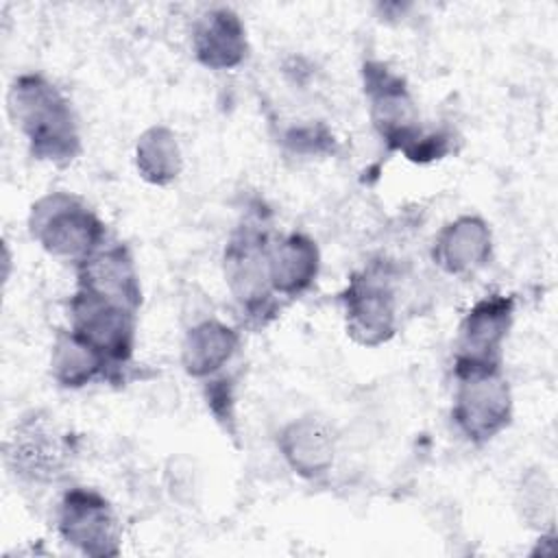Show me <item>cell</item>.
Instances as JSON below:
<instances>
[{
  "label": "cell",
  "instance_id": "cell-10",
  "mask_svg": "<svg viewBox=\"0 0 558 558\" xmlns=\"http://www.w3.org/2000/svg\"><path fill=\"white\" fill-rule=\"evenodd\" d=\"M7 462L24 480L50 482L68 464V442L50 416H24L7 438Z\"/></svg>",
  "mask_w": 558,
  "mask_h": 558
},
{
  "label": "cell",
  "instance_id": "cell-1",
  "mask_svg": "<svg viewBox=\"0 0 558 558\" xmlns=\"http://www.w3.org/2000/svg\"><path fill=\"white\" fill-rule=\"evenodd\" d=\"M7 111L37 161L65 166L81 153V131L72 102L44 74L24 72L7 92Z\"/></svg>",
  "mask_w": 558,
  "mask_h": 558
},
{
  "label": "cell",
  "instance_id": "cell-18",
  "mask_svg": "<svg viewBox=\"0 0 558 558\" xmlns=\"http://www.w3.org/2000/svg\"><path fill=\"white\" fill-rule=\"evenodd\" d=\"M109 371L105 357L74 331H59L50 351V375L61 388H83Z\"/></svg>",
  "mask_w": 558,
  "mask_h": 558
},
{
  "label": "cell",
  "instance_id": "cell-4",
  "mask_svg": "<svg viewBox=\"0 0 558 558\" xmlns=\"http://www.w3.org/2000/svg\"><path fill=\"white\" fill-rule=\"evenodd\" d=\"M270 238L259 225H242L222 255L225 281L244 314L264 320L277 310L270 283Z\"/></svg>",
  "mask_w": 558,
  "mask_h": 558
},
{
  "label": "cell",
  "instance_id": "cell-2",
  "mask_svg": "<svg viewBox=\"0 0 558 558\" xmlns=\"http://www.w3.org/2000/svg\"><path fill=\"white\" fill-rule=\"evenodd\" d=\"M31 238L50 255L74 264L107 244L100 216L76 194L48 192L28 211Z\"/></svg>",
  "mask_w": 558,
  "mask_h": 558
},
{
  "label": "cell",
  "instance_id": "cell-14",
  "mask_svg": "<svg viewBox=\"0 0 558 558\" xmlns=\"http://www.w3.org/2000/svg\"><path fill=\"white\" fill-rule=\"evenodd\" d=\"M192 52L207 70H233L248 54V37L242 17L229 7L205 11L192 31Z\"/></svg>",
  "mask_w": 558,
  "mask_h": 558
},
{
  "label": "cell",
  "instance_id": "cell-7",
  "mask_svg": "<svg viewBox=\"0 0 558 558\" xmlns=\"http://www.w3.org/2000/svg\"><path fill=\"white\" fill-rule=\"evenodd\" d=\"M362 83L373 129L390 150L405 155L423 129L418 107L403 76L392 72L384 61H366L362 65Z\"/></svg>",
  "mask_w": 558,
  "mask_h": 558
},
{
  "label": "cell",
  "instance_id": "cell-5",
  "mask_svg": "<svg viewBox=\"0 0 558 558\" xmlns=\"http://www.w3.org/2000/svg\"><path fill=\"white\" fill-rule=\"evenodd\" d=\"M451 418L456 429L473 445L499 436L512 421L514 401L504 368L469 371L456 375Z\"/></svg>",
  "mask_w": 558,
  "mask_h": 558
},
{
  "label": "cell",
  "instance_id": "cell-11",
  "mask_svg": "<svg viewBox=\"0 0 558 558\" xmlns=\"http://www.w3.org/2000/svg\"><path fill=\"white\" fill-rule=\"evenodd\" d=\"M76 288L140 312L142 283L135 259L124 244H102L76 264Z\"/></svg>",
  "mask_w": 558,
  "mask_h": 558
},
{
  "label": "cell",
  "instance_id": "cell-20",
  "mask_svg": "<svg viewBox=\"0 0 558 558\" xmlns=\"http://www.w3.org/2000/svg\"><path fill=\"white\" fill-rule=\"evenodd\" d=\"M205 397H207V405L211 408L214 416L220 423L233 421V388H231V379L227 377H209L205 379Z\"/></svg>",
  "mask_w": 558,
  "mask_h": 558
},
{
  "label": "cell",
  "instance_id": "cell-19",
  "mask_svg": "<svg viewBox=\"0 0 558 558\" xmlns=\"http://www.w3.org/2000/svg\"><path fill=\"white\" fill-rule=\"evenodd\" d=\"M554 484L543 469H532L521 477L519 508L530 527L554 530Z\"/></svg>",
  "mask_w": 558,
  "mask_h": 558
},
{
  "label": "cell",
  "instance_id": "cell-15",
  "mask_svg": "<svg viewBox=\"0 0 558 558\" xmlns=\"http://www.w3.org/2000/svg\"><path fill=\"white\" fill-rule=\"evenodd\" d=\"M238 349L240 333L231 325L218 318H203L183 336L181 366L194 379H209L235 357Z\"/></svg>",
  "mask_w": 558,
  "mask_h": 558
},
{
  "label": "cell",
  "instance_id": "cell-12",
  "mask_svg": "<svg viewBox=\"0 0 558 558\" xmlns=\"http://www.w3.org/2000/svg\"><path fill=\"white\" fill-rule=\"evenodd\" d=\"M493 257V231L482 216L462 214L449 220L434 238L432 259L451 277H469Z\"/></svg>",
  "mask_w": 558,
  "mask_h": 558
},
{
  "label": "cell",
  "instance_id": "cell-8",
  "mask_svg": "<svg viewBox=\"0 0 558 558\" xmlns=\"http://www.w3.org/2000/svg\"><path fill=\"white\" fill-rule=\"evenodd\" d=\"M70 331L96 349L109 368H118L133 357L137 312L76 288L70 299Z\"/></svg>",
  "mask_w": 558,
  "mask_h": 558
},
{
  "label": "cell",
  "instance_id": "cell-3",
  "mask_svg": "<svg viewBox=\"0 0 558 558\" xmlns=\"http://www.w3.org/2000/svg\"><path fill=\"white\" fill-rule=\"evenodd\" d=\"M347 336L362 347L392 340L399 327V296L395 275L386 264H371L353 272L340 294Z\"/></svg>",
  "mask_w": 558,
  "mask_h": 558
},
{
  "label": "cell",
  "instance_id": "cell-13",
  "mask_svg": "<svg viewBox=\"0 0 558 558\" xmlns=\"http://www.w3.org/2000/svg\"><path fill=\"white\" fill-rule=\"evenodd\" d=\"M336 429L318 414L292 418L277 436L281 458L303 480H318L329 473L336 460Z\"/></svg>",
  "mask_w": 558,
  "mask_h": 558
},
{
  "label": "cell",
  "instance_id": "cell-21",
  "mask_svg": "<svg viewBox=\"0 0 558 558\" xmlns=\"http://www.w3.org/2000/svg\"><path fill=\"white\" fill-rule=\"evenodd\" d=\"M329 140L333 137L320 126H299V129H290L286 135V142L299 153H320L325 150V144Z\"/></svg>",
  "mask_w": 558,
  "mask_h": 558
},
{
  "label": "cell",
  "instance_id": "cell-6",
  "mask_svg": "<svg viewBox=\"0 0 558 558\" xmlns=\"http://www.w3.org/2000/svg\"><path fill=\"white\" fill-rule=\"evenodd\" d=\"M514 296L490 292L475 301L458 327L453 375L501 368L504 344L514 323Z\"/></svg>",
  "mask_w": 558,
  "mask_h": 558
},
{
  "label": "cell",
  "instance_id": "cell-9",
  "mask_svg": "<svg viewBox=\"0 0 558 558\" xmlns=\"http://www.w3.org/2000/svg\"><path fill=\"white\" fill-rule=\"evenodd\" d=\"M57 527L61 538L85 556L107 558L120 554V521L105 495L94 488L74 486L61 497Z\"/></svg>",
  "mask_w": 558,
  "mask_h": 558
},
{
  "label": "cell",
  "instance_id": "cell-17",
  "mask_svg": "<svg viewBox=\"0 0 558 558\" xmlns=\"http://www.w3.org/2000/svg\"><path fill=\"white\" fill-rule=\"evenodd\" d=\"M135 168L140 177L157 187H166L183 170V150L177 133L166 124L148 126L135 142Z\"/></svg>",
  "mask_w": 558,
  "mask_h": 558
},
{
  "label": "cell",
  "instance_id": "cell-16",
  "mask_svg": "<svg viewBox=\"0 0 558 558\" xmlns=\"http://www.w3.org/2000/svg\"><path fill=\"white\" fill-rule=\"evenodd\" d=\"M320 272L318 244L301 231H292L270 244V283L275 296H301Z\"/></svg>",
  "mask_w": 558,
  "mask_h": 558
}]
</instances>
